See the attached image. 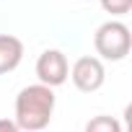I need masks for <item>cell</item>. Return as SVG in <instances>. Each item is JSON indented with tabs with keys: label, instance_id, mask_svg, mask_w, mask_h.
Returning a JSON list of instances; mask_svg holds the SVG:
<instances>
[{
	"label": "cell",
	"instance_id": "8",
	"mask_svg": "<svg viewBox=\"0 0 132 132\" xmlns=\"http://www.w3.org/2000/svg\"><path fill=\"white\" fill-rule=\"evenodd\" d=\"M0 132H21L13 119H0Z\"/></svg>",
	"mask_w": 132,
	"mask_h": 132
},
{
	"label": "cell",
	"instance_id": "4",
	"mask_svg": "<svg viewBox=\"0 0 132 132\" xmlns=\"http://www.w3.org/2000/svg\"><path fill=\"white\" fill-rule=\"evenodd\" d=\"M73 78V86L83 93H96L104 80H106V70H104V62L93 54H86V57H78L70 68V75Z\"/></svg>",
	"mask_w": 132,
	"mask_h": 132
},
{
	"label": "cell",
	"instance_id": "7",
	"mask_svg": "<svg viewBox=\"0 0 132 132\" xmlns=\"http://www.w3.org/2000/svg\"><path fill=\"white\" fill-rule=\"evenodd\" d=\"M101 8L111 16H127L132 11V0H101Z\"/></svg>",
	"mask_w": 132,
	"mask_h": 132
},
{
	"label": "cell",
	"instance_id": "5",
	"mask_svg": "<svg viewBox=\"0 0 132 132\" xmlns=\"http://www.w3.org/2000/svg\"><path fill=\"white\" fill-rule=\"evenodd\" d=\"M23 60V42L13 34H0V75L16 70Z\"/></svg>",
	"mask_w": 132,
	"mask_h": 132
},
{
	"label": "cell",
	"instance_id": "6",
	"mask_svg": "<svg viewBox=\"0 0 132 132\" xmlns=\"http://www.w3.org/2000/svg\"><path fill=\"white\" fill-rule=\"evenodd\" d=\"M83 132H124L122 122L117 117H109V114H98L93 119L86 122V129Z\"/></svg>",
	"mask_w": 132,
	"mask_h": 132
},
{
	"label": "cell",
	"instance_id": "3",
	"mask_svg": "<svg viewBox=\"0 0 132 132\" xmlns=\"http://www.w3.org/2000/svg\"><path fill=\"white\" fill-rule=\"evenodd\" d=\"M34 70H36L39 83L54 91L57 86H62L65 80H68L70 62H68V57H65V52H60V49H44L39 54V60H36Z\"/></svg>",
	"mask_w": 132,
	"mask_h": 132
},
{
	"label": "cell",
	"instance_id": "1",
	"mask_svg": "<svg viewBox=\"0 0 132 132\" xmlns=\"http://www.w3.org/2000/svg\"><path fill=\"white\" fill-rule=\"evenodd\" d=\"M54 101V91L42 83L21 88V93L16 96V127L21 132H42L52 122Z\"/></svg>",
	"mask_w": 132,
	"mask_h": 132
},
{
	"label": "cell",
	"instance_id": "2",
	"mask_svg": "<svg viewBox=\"0 0 132 132\" xmlns=\"http://www.w3.org/2000/svg\"><path fill=\"white\" fill-rule=\"evenodd\" d=\"M93 47L98 60H109V62H119L129 54L132 47V34L127 29V23L122 21H106L96 29L93 34Z\"/></svg>",
	"mask_w": 132,
	"mask_h": 132
}]
</instances>
